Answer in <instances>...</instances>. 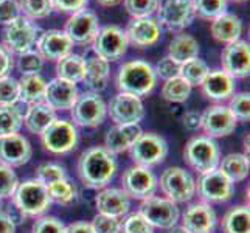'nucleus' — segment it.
Wrapping results in <instances>:
<instances>
[{
    "label": "nucleus",
    "mask_w": 250,
    "mask_h": 233,
    "mask_svg": "<svg viewBox=\"0 0 250 233\" xmlns=\"http://www.w3.org/2000/svg\"><path fill=\"white\" fill-rule=\"evenodd\" d=\"M160 190L167 199L174 204H182L193 199L196 182L189 172L180 167H169L160 176Z\"/></svg>",
    "instance_id": "obj_7"
},
{
    "label": "nucleus",
    "mask_w": 250,
    "mask_h": 233,
    "mask_svg": "<svg viewBox=\"0 0 250 233\" xmlns=\"http://www.w3.org/2000/svg\"><path fill=\"white\" fill-rule=\"evenodd\" d=\"M222 70L231 78H246L250 72V45L246 41H236L224 47L221 53Z\"/></svg>",
    "instance_id": "obj_18"
},
{
    "label": "nucleus",
    "mask_w": 250,
    "mask_h": 233,
    "mask_svg": "<svg viewBox=\"0 0 250 233\" xmlns=\"http://www.w3.org/2000/svg\"><path fill=\"white\" fill-rule=\"evenodd\" d=\"M179 72H180V64L176 63L174 59H171L169 56L162 58L160 61L154 65V73L163 81L171 80V78H174V76H179Z\"/></svg>",
    "instance_id": "obj_50"
},
{
    "label": "nucleus",
    "mask_w": 250,
    "mask_h": 233,
    "mask_svg": "<svg viewBox=\"0 0 250 233\" xmlns=\"http://www.w3.org/2000/svg\"><path fill=\"white\" fill-rule=\"evenodd\" d=\"M196 190L199 193L202 202L222 204L233 196L235 187L219 169H213L210 172L201 174L196 184Z\"/></svg>",
    "instance_id": "obj_15"
},
{
    "label": "nucleus",
    "mask_w": 250,
    "mask_h": 233,
    "mask_svg": "<svg viewBox=\"0 0 250 233\" xmlns=\"http://www.w3.org/2000/svg\"><path fill=\"white\" fill-rule=\"evenodd\" d=\"M184 157L187 163L199 174L218 169L221 151L218 143L207 135H197L189 139L185 145Z\"/></svg>",
    "instance_id": "obj_4"
},
{
    "label": "nucleus",
    "mask_w": 250,
    "mask_h": 233,
    "mask_svg": "<svg viewBox=\"0 0 250 233\" xmlns=\"http://www.w3.org/2000/svg\"><path fill=\"white\" fill-rule=\"evenodd\" d=\"M78 97L80 90L76 84L56 76L47 83L44 103H47L53 110H70Z\"/></svg>",
    "instance_id": "obj_22"
},
{
    "label": "nucleus",
    "mask_w": 250,
    "mask_h": 233,
    "mask_svg": "<svg viewBox=\"0 0 250 233\" xmlns=\"http://www.w3.org/2000/svg\"><path fill=\"white\" fill-rule=\"evenodd\" d=\"M109 63L97 55L85 59V73L83 78V83L89 92L100 93L107 87L109 81Z\"/></svg>",
    "instance_id": "obj_28"
},
{
    "label": "nucleus",
    "mask_w": 250,
    "mask_h": 233,
    "mask_svg": "<svg viewBox=\"0 0 250 233\" xmlns=\"http://www.w3.org/2000/svg\"><path fill=\"white\" fill-rule=\"evenodd\" d=\"M95 205L101 214L123 218L131 209V199L122 188H103L95 197Z\"/></svg>",
    "instance_id": "obj_25"
},
{
    "label": "nucleus",
    "mask_w": 250,
    "mask_h": 233,
    "mask_svg": "<svg viewBox=\"0 0 250 233\" xmlns=\"http://www.w3.org/2000/svg\"><path fill=\"white\" fill-rule=\"evenodd\" d=\"M41 33L42 30L36 22L27 19L25 16H21L11 23L5 25L2 44L11 55L19 56L36 47Z\"/></svg>",
    "instance_id": "obj_5"
},
{
    "label": "nucleus",
    "mask_w": 250,
    "mask_h": 233,
    "mask_svg": "<svg viewBox=\"0 0 250 233\" xmlns=\"http://www.w3.org/2000/svg\"><path fill=\"white\" fill-rule=\"evenodd\" d=\"M157 22L169 31L180 33L194 21L191 0H157Z\"/></svg>",
    "instance_id": "obj_6"
},
{
    "label": "nucleus",
    "mask_w": 250,
    "mask_h": 233,
    "mask_svg": "<svg viewBox=\"0 0 250 233\" xmlns=\"http://www.w3.org/2000/svg\"><path fill=\"white\" fill-rule=\"evenodd\" d=\"M22 126H23V114L17 107V105L0 106V137L19 134Z\"/></svg>",
    "instance_id": "obj_35"
},
{
    "label": "nucleus",
    "mask_w": 250,
    "mask_h": 233,
    "mask_svg": "<svg viewBox=\"0 0 250 233\" xmlns=\"http://www.w3.org/2000/svg\"><path fill=\"white\" fill-rule=\"evenodd\" d=\"M131 159L135 165L140 167H156L167 159L168 155V143L162 135L154 132H142V135L131 146Z\"/></svg>",
    "instance_id": "obj_10"
},
{
    "label": "nucleus",
    "mask_w": 250,
    "mask_h": 233,
    "mask_svg": "<svg viewBox=\"0 0 250 233\" xmlns=\"http://www.w3.org/2000/svg\"><path fill=\"white\" fill-rule=\"evenodd\" d=\"M191 89L193 87L182 76H174L162 85V97L169 103H185L191 95Z\"/></svg>",
    "instance_id": "obj_36"
},
{
    "label": "nucleus",
    "mask_w": 250,
    "mask_h": 233,
    "mask_svg": "<svg viewBox=\"0 0 250 233\" xmlns=\"http://www.w3.org/2000/svg\"><path fill=\"white\" fill-rule=\"evenodd\" d=\"M229 109L231 114L236 117V120L241 122H249L250 118V95L247 92H241L236 95H231Z\"/></svg>",
    "instance_id": "obj_46"
},
{
    "label": "nucleus",
    "mask_w": 250,
    "mask_h": 233,
    "mask_svg": "<svg viewBox=\"0 0 250 233\" xmlns=\"http://www.w3.org/2000/svg\"><path fill=\"white\" fill-rule=\"evenodd\" d=\"M33 155L31 143L21 134L0 137V163L11 168L28 163Z\"/></svg>",
    "instance_id": "obj_21"
},
{
    "label": "nucleus",
    "mask_w": 250,
    "mask_h": 233,
    "mask_svg": "<svg viewBox=\"0 0 250 233\" xmlns=\"http://www.w3.org/2000/svg\"><path fill=\"white\" fill-rule=\"evenodd\" d=\"M249 219V207L238 205L224 214L221 221V229L224 233H250Z\"/></svg>",
    "instance_id": "obj_34"
},
{
    "label": "nucleus",
    "mask_w": 250,
    "mask_h": 233,
    "mask_svg": "<svg viewBox=\"0 0 250 233\" xmlns=\"http://www.w3.org/2000/svg\"><path fill=\"white\" fill-rule=\"evenodd\" d=\"M51 3H53V11L73 14L81 10H85L89 0H51Z\"/></svg>",
    "instance_id": "obj_52"
},
{
    "label": "nucleus",
    "mask_w": 250,
    "mask_h": 233,
    "mask_svg": "<svg viewBox=\"0 0 250 233\" xmlns=\"http://www.w3.org/2000/svg\"><path fill=\"white\" fill-rule=\"evenodd\" d=\"M36 179L47 187L53 182H58V180L67 179V172L58 163H42L36 168Z\"/></svg>",
    "instance_id": "obj_43"
},
{
    "label": "nucleus",
    "mask_w": 250,
    "mask_h": 233,
    "mask_svg": "<svg viewBox=\"0 0 250 233\" xmlns=\"http://www.w3.org/2000/svg\"><path fill=\"white\" fill-rule=\"evenodd\" d=\"M167 56L174 59L179 64H184L189 61V59L199 56V44H197V41L193 36L180 33L172 38V41L169 42Z\"/></svg>",
    "instance_id": "obj_31"
},
{
    "label": "nucleus",
    "mask_w": 250,
    "mask_h": 233,
    "mask_svg": "<svg viewBox=\"0 0 250 233\" xmlns=\"http://www.w3.org/2000/svg\"><path fill=\"white\" fill-rule=\"evenodd\" d=\"M182 123L188 131H197L201 129V114L196 110H188L182 117Z\"/></svg>",
    "instance_id": "obj_54"
},
{
    "label": "nucleus",
    "mask_w": 250,
    "mask_h": 233,
    "mask_svg": "<svg viewBox=\"0 0 250 233\" xmlns=\"http://www.w3.org/2000/svg\"><path fill=\"white\" fill-rule=\"evenodd\" d=\"M21 6L17 0H2L0 2V25H8L21 17Z\"/></svg>",
    "instance_id": "obj_51"
},
{
    "label": "nucleus",
    "mask_w": 250,
    "mask_h": 233,
    "mask_svg": "<svg viewBox=\"0 0 250 233\" xmlns=\"http://www.w3.org/2000/svg\"><path fill=\"white\" fill-rule=\"evenodd\" d=\"M227 0H191L194 16L205 21H213L214 17L227 11Z\"/></svg>",
    "instance_id": "obj_39"
},
{
    "label": "nucleus",
    "mask_w": 250,
    "mask_h": 233,
    "mask_svg": "<svg viewBox=\"0 0 250 233\" xmlns=\"http://www.w3.org/2000/svg\"><path fill=\"white\" fill-rule=\"evenodd\" d=\"M115 155L109 152L104 146H92L85 149L78 159V176L81 182L95 190H103L114 179L117 172Z\"/></svg>",
    "instance_id": "obj_1"
},
{
    "label": "nucleus",
    "mask_w": 250,
    "mask_h": 233,
    "mask_svg": "<svg viewBox=\"0 0 250 233\" xmlns=\"http://www.w3.org/2000/svg\"><path fill=\"white\" fill-rule=\"evenodd\" d=\"M41 142L44 149L51 154H67L78 145V131L72 122L56 118L41 134Z\"/></svg>",
    "instance_id": "obj_11"
},
{
    "label": "nucleus",
    "mask_w": 250,
    "mask_h": 233,
    "mask_svg": "<svg viewBox=\"0 0 250 233\" xmlns=\"http://www.w3.org/2000/svg\"><path fill=\"white\" fill-rule=\"evenodd\" d=\"M122 184H123V191L129 196L134 197V199H148L149 196H154L157 190V177L156 174L146 167L140 165H134L129 167L122 177Z\"/></svg>",
    "instance_id": "obj_14"
},
{
    "label": "nucleus",
    "mask_w": 250,
    "mask_h": 233,
    "mask_svg": "<svg viewBox=\"0 0 250 233\" xmlns=\"http://www.w3.org/2000/svg\"><path fill=\"white\" fill-rule=\"evenodd\" d=\"M154 227L140 213H132L122 221V233H152Z\"/></svg>",
    "instance_id": "obj_47"
},
{
    "label": "nucleus",
    "mask_w": 250,
    "mask_h": 233,
    "mask_svg": "<svg viewBox=\"0 0 250 233\" xmlns=\"http://www.w3.org/2000/svg\"><path fill=\"white\" fill-rule=\"evenodd\" d=\"M139 213L152 227L165 230L176 226L180 216L179 209L174 202L159 196H149L148 199H143Z\"/></svg>",
    "instance_id": "obj_12"
},
{
    "label": "nucleus",
    "mask_w": 250,
    "mask_h": 233,
    "mask_svg": "<svg viewBox=\"0 0 250 233\" xmlns=\"http://www.w3.org/2000/svg\"><path fill=\"white\" fill-rule=\"evenodd\" d=\"M229 2V0H227ZM230 2H235V3H243V2H247V0H230Z\"/></svg>",
    "instance_id": "obj_59"
},
{
    "label": "nucleus",
    "mask_w": 250,
    "mask_h": 233,
    "mask_svg": "<svg viewBox=\"0 0 250 233\" xmlns=\"http://www.w3.org/2000/svg\"><path fill=\"white\" fill-rule=\"evenodd\" d=\"M218 169L226 176L231 184L243 182L249 176V157L246 154L231 152L219 160Z\"/></svg>",
    "instance_id": "obj_32"
},
{
    "label": "nucleus",
    "mask_w": 250,
    "mask_h": 233,
    "mask_svg": "<svg viewBox=\"0 0 250 233\" xmlns=\"http://www.w3.org/2000/svg\"><path fill=\"white\" fill-rule=\"evenodd\" d=\"M73 42L64 30H45L39 34L36 42V51L44 58V61H59L64 56L70 55Z\"/></svg>",
    "instance_id": "obj_19"
},
{
    "label": "nucleus",
    "mask_w": 250,
    "mask_h": 233,
    "mask_svg": "<svg viewBox=\"0 0 250 233\" xmlns=\"http://www.w3.org/2000/svg\"><path fill=\"white\" fill-rule=\"evenodd\" d=\"M201 87L205 98L222 103L230 100L231 95H235V80L224 72L222 68H214L205 76Z\"/></svg>",
    "instance_id": "obj_24"
},
{
    "label": "nucleus",
    "mask_w": 250,
    "mask_h": 233,
    "mask_svg": "<svg viewBox=\"0 0 250 233\" xmlns=\"http://www.w3.org/2000/svg\"><path fill=\"white\" fill-rule=\"evenodd\" d=\"M0 233H16V224L6 212H0Z\"/></svg>",
    "instance_id": "obj_55"
},
{
    "label": "nucleus",
    "mask_w": 250,
    "mask_h": 233,
    "mask_svg": "<svg viewBox=\"0 0 250 233\" xmlns=\"http://www.w3.org/2000/svg\"><path fill=\"white\" fill-rule=\"evenodd\" d=\"M168 233H188L187 230H185V227L184 226H172L171 229H168Z\"/></svg>",
    "instance_id": "obj_58"
},
{
    "label": "nucleus",
    "mask_w": 250,
    "mask_h": 233,
    "mask_svg": "<svg viewBox=\"0 0 250 233\" xmlns=\"http://www.w3.org/2000/svg\"><path fill=\"white\" fill-rule=\"evenodd\" d=\"M182 226L188 233H210L216 226V213L210 204H191L182 214Z\"/></svg>",
    "instance_id": "obj_23"
},
{
    "label": "nucleus",
    "mask_w": 250,
    "mask_h": 233,
    "mask_svg": "<svg viewBox=\"0 0 250 233\" xmlns=\"http://www.w3.org/2000/svg\"><path fill=\"white\" fill-rule=\"evenodd\" d=\"M129 44L135 48H148L157 44L162 38V27L154 17H139L132 19L125 30Z\"/></svg>",
    "instance_id": "obj_20"
},
{
    "label": "nucleus",
    "mask_w": 250,
    "mask_h": 233,
    "mask_svg": "<svg viewBox=\"0 0 250 233\" xmlns=\"http://www.w3.org/2000/svg\"><path fill=\"white\" fill-rule=\"evenodd\" d=\"M156 84L157 76L154 73V67L142 59L125 63L117 75L118 90L137 95V97H145L151 93Z\"/></svg>",
    "instance_id": "obj_2"
},
{
    "label": "nucleus",
    "mask_w": 250,
    "mask_h": 233,
    "mask_svg": "<svg viewBox=\"0 0 250 233\" xmlns=\"http://www.w3.org/2000/svg\"><path fill=\"white\" fill-rule=\"evenodd\" d=\"M19 83V101L25 105H36V103L44 101L47 81L41 73L38 75H22Z\"/></svg>",
    "instance_id": "obj_30"
},
{
    "label": "nucleus",
    "mask_w": 250,
    "mask_h": 233,
    "mask_svg": "<svg viewBox=\"0 0 250 233\" xmlns=\"http://www.w3.org/2000/svg\"><path fill=\"white\" fill-rule=\"evenodd\" d=\"M21 6V13L30 21L45 19L53 13L51 0H17Z\"/></svg>",
    "instance_id": "obj_38"
},
{
    "label": "nucleus",
    "mask_w": 250,
    "mask_h": 233,
    "mask_svg": "<svg viewBox=\"0 0 250 233\" xmlns=\"http://www.w3.org/2000/svg\"><path fill=\"white\" fill-rule=\"evenodd\" d=\"M17 185H19V179H17L14 169L11 167L0 163V199L11 197Z\"/></svg>",
    "instance_id": "obj_45"
},
{
    "label": "nucleus",
    "mask_w": 250,
    "mask_h": 233,
    "mask_svg": "<svg viewBox=\"0 0 250 233\" xmlns=\"http://www.w3.org/2000/svg\"><path fill=\"white\" fill-rule=\"evenodd\" d=\"M72 123L83 127H97L107 115V105L100 97V93L84 92L70 109Z\"/></svg>",
    "instance_id": "obj_9"
},
{
    "label": "nucleus",
    "mask_w": 250,
    "mask_h": 233,
    "mask_svg": "<svg viewBox=\"0 0 250 233\" xmlns=\"http://www.w3.org/2000/svg\"><path fill=\"white\" fill-rule=\"evenodd\" d=\"M31 233H65V226L55 216H41L33 224Z\"/></svg>",
    "instance_id": "obj_49"
},
{
    "label": "nucleus",
    "mask_w": 250,
    "mask_h": 233,
    "mask_svg": "<svg viewBox=\"0 0 250 233\" xmlns=\"http://www.w3.org/2000/svg\"><path fill=\"white\" fill-rule=\"evenodd\" d=\"M236 117L224 105H213L201 114V129L210 139L230 135L236 129Z\"/></svg>",
    "instance_id": "obj_16"
},
{
    "label": "nucleus",
    "mask_w": 250,
    "mask_h": 233,
    "mask_svg": "<svg viewBox=\"0 0 250 233\" xmlns=\"http://www.w3.org/2000/svg\"><path fill=\"white\" fill-rule=\"evenodd\" d=\"M127 47L129 42L126 38V33L118 25L100 27L98 34L92 42L93 53L106 59L107 63H115L118 59H122L127 51Z\"/></svg>",
    "instance_id": "obj_8"
},
{
    "label": "nucleus",
    "mask_w": 250,
    "mask_h": 233,
    "mask_svg": "<svg viewBox=\"0 0 250 233\" xmlns=\"http://www.w3.org/2000/svg\"><path fill=\"white\" fill-rule=\"evenodd\" d=\"M56 73L58 78L70 81L73 84L83 83V78L85 73V59L76 53L67 55L62 59L56 61Z\"/></svg>",
    "instance_id": "obj_33"
},
{
    "label": "nucleus",
    "mask_w": 250,
    "mask_h": 233,
    "mask_svg": "<svg viewBox=\"0 0 250 233\" xmlns=\"http://www.w3.org/2000/svg\"><path fill=\"white\" fill-rule=\"evenodd\" d=\"M142 132L143 131L139 125H115L106 134L104 148L114 155L129 151Z\"/></svg>",
    "instance_id": "obj_26"
},
{
    "label": "nucleus",
    "mask_w": 250,
    "mask_h": 233,
    "mask_svg": "<svg viewBox=\"0 0 250 233\" xmlns=\"http://www.w3.org/2000/svg\"><path fill=\"white\" fill-rule=\"evenodd\" d=\"M11 199H13V205L25 218L42 216L45 212H48L51 205L47 187L44 184H41L36 177L19 182L14 194L11 196Z\"/></svg>",
    "instance_id": "obj_3"
},
{
    "label": "nucleus",
    "mask_w": 250,
    "mask_h": 233,
    "mask_svg": "<svg viewBox=\"0 0 250 233\" xmlns=\"http://www.w3.org/2000/svg\"><path fill=\"white\" fill-rule=\"evenodd\" d=\"M14 67V58L13 55L5 48L3 44H0V78L10 75Z\"/></svg>",
    "instance_id": "obj_53"
},
{
    "label": "nucleus",
    "mask_w": 250,
    "mask_h": 233,
    "mask_svg": "<svg viewBox=\"0 0 250 233\" xmlns=\"http://www.w3.org/2000/svg\"><path fill=\"white\" fill-rule=\"evenodd\" d=\"M0 2H2V0H0Z\"/></svg>",
    "instance_id": "obj_61"
},
{
    "label": "nucleus",
    "mask_w": 250,
    "mask_h": 233,
    "mask_svg": "<svg viewBox=\"0 0 250 233\" xmlns=\"http://www.w3.org/2000/svg\"><path fill=\"white\" fill-rule=\"evenodd\" d=\"M47 191H48L51 202H56L61 205L72 204L76 197V188L73 187V184L68 182V179L58 180V182L47 185Z\"/></svg>",
    "instance_id": "obj_40"
},
{
    "label": "nucleus",
    "mask_w": 250,
    "mask_h": 233,
    "mask_svg": "<svg viewBox=\"0 0 250 233\" xmlns=\"http://www.w3.org/2000/svg\"><path fill=\"white\" fill-rule=\"evenodd\" d=\"M107 114L115 125H139L145 117V106L137 95L118 92L107 105Z\"/></svg>",
    "instance_id": "obj_13"
},
{
    "label": "nucleus",
    "mask_w": 250,
    "mask_h": 233,
    "mask_svg": "<svg viewBox=\"0 0 250 233\" xmlns=\"http://www.w3.org/2000/svg\"><path fill=\"white\" fill-rule=\"evenodd\" d=\"M100 30L98 16L90 10H81L78 13L70 14L65 22L64 31L73 45H89L93 42L95 36Z\"/></svg>",
    "instance_id": "obj_17"
},
{
    "label": "nucleus",
    "mask_w": 250,
    "mask_h": 233,
    "mask_svg": "<svg viewBox=\"0 0 250 233\" xmlns=\"http://www.w3.org/2000/svg\"><path fill=\"white\" fill-rule=\"evenodd\" d=\"M44 58L36 50H30L27 53H22L16 59V67L22 75H38L44 68Z\"/></svg>",
    "instance_id": "obj_41"
},
{
    "label": "nucleus",
    "mask_w": 250,
    "mask_h": 233,
    "mask_svg": "<svg viewBox=\"0 0 250 233\" xmlns=\"http://www.w3.org/2000/svg\"><path fill=\"white\" fill-rule=\"evenodd\" d=\"M122 2H123V0H97L98 5L106 6V8H109V6H117V5L122 3Z\"/></svg>",
    "instance_id": "obj_57"
},
{
    "label": "nucleus",
    "mask_w": 250,
    "mask_h": 233,
    "mask_svg": "<svg viewBox=\"0 0 250 233\" xmlns=\"http://www.w3.org/2000/svg\"><path fill=\"white\" fill-rule=\"evenodd\" d=\"M56 118V110L51 109L47 103L41 101L36 103V105L28 106V109L25 110L23 125L28 132L41 135Z\"/></svg>",
    "instance_id": "obj_29"
},
{
    "label": "nucleus",
    "mask_w": 250,
    "mask_h": 233,
    "mask_svg": "<svg viewBox=\"0 0 250 233\" xmlns=\"http://www.w3.org/2000/svg\"><path fill=\"white\" fill-rule=\"evenodd\" d=\"M2 209H3V199H0V212H2Z\"/></svg>",
    "instance_id": "obj_60"
},
{
    "label": "nucleus",
    "mask_w": 250,
    "mask_h": 233,
    "mask_svg": "<svg viewBox=\"0 0 250 233\" xmlns=\"http://www.w3.org/2000/svg\"><path fill=\"white\" fill-rule=\"evenodd\" d=\"M210 33L214 41L221 44H233V42L241 39L243 34V22L233 13H222L221 16L214 17L210 23Z\"/></svg>",
    "instance_id": "obj_27"
},
{
    "label": "nucleus",
    "mask_w": 250,
    "mask_h": 233,
    "mask_svg": "<svg viewBox=\"0 0 250 233\" xmlns=\"http://www.w3.org/2000/svg\"><path fill=\"white\" fill-rule=\"evenodd\" d=\"M90 226L95 233H120V230H122V221H120V218L98 213L90 222Z\"/></svg>",
    "instance_id": "obj_48"
},
{
    "label": "nucleus",
    "mask_w": 250,
    "mask_h": 233,
    "mask_svg": "<svg viewBox=\"0 0 250 233\" xmlns=\"http://www.w3.org/2000/svg\"><path fill=\"white\" fill-rule=\"evenodd\" d=\"M19 103V83L6 75L0 78V106H14Z\"/></svg>",
    "instance_id": "obj_42"
},
{
    "label": "nucleus",
    "mask_w": 250,
    "mask_h": 233,
    "mask_svg": "<svg viewBox=\"0 0 250 233\" xmlns=\"http://www.w3.org/2000/svg\"><path fill=\"white\" fill-rule=\"evenodd\" d=\"M65 233H95V232L90 226V222L78 221L70 224V226H65Z\"/></svg>",
    "instance_id": "obj_56"
},
{
    "label": "nucleus",
    "mask_w": 250,
    "mask_h": 233,
    "mask_svg": "<svg viewBox=\"0 0 250 233\" xmlns=\"http://www.w3.org/2000/svg\"><path fill=\"white\" fill-rule=\"evenodd\" d=\"M208 72H210V68L204 59L194 58L184 64H180L179 76H182L191 87H194V85L202 84V81L205 80V76L208 75Z\"/></svg>",
    "instance_id": "obj_37"
},
{
    "label": "nucleus",
    "mask_w": 250,
    "mask_h": 233,
    "mask_svg": "<svg viewBox=\"0 0 250 233\" xmlns=\"http://www.w3.org/2000/svg\"><path fill=\"white\" fill-rule=\"evenodd\" d=\"M123 5L132 19H139V17H151L156 13L157 0H123Z\"/></svg>",
    "instance_id": "obj_44"
}]
</instances>
